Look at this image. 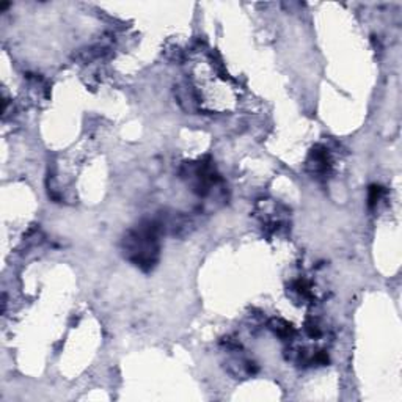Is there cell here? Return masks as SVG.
I'll return each mask as SVG.
<instances>
[{
    "instance_id": "cell-2",
    "label": "cell",
    "mask_w": 402,
    "mask_h": 402,
    "mask_svg": "<svg viewBox=\"0 0 402 402\" xmlns=\"http://www.w3.org/2000/svg\"><path fill=\"white\" fill-rule=\"evenodd\" d=\"M385 195V190L380 187V186H372L369 189V196H367V200H369V208H374L377 206L379 201L384 198Z\"/></svg>"
},
{
    "instance_id": "cell-1",
    "label": "cell",
    "mask_w": 402,
    "mask_h": 402,
    "mask_svg": "<svg viewBox=\"0 0 402 402\" xmlns=\"http://www.w3.org/2000/svg\"><path fill=\"white\" fill-rule=\"evenodd\" d=\"M270 327H272V330H274L277 335L280 338H283V339H289L292 335H294V327H292L291 324H288L286 321H283V319H274Z\"/></svg>"
}]
</instances>
